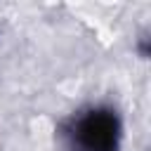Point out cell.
Returning a JSON list of instances; mask_svg holds the SVG:
<instances>
[{"mask_svg":"<svg viewBox=\"0 0 151 151\" xmlns=\"http://www.w3.org/2000/svg\"><path fill=\"white\" fill-rule=\"evenodd\" d=\"M120 130V118L113 109L94 106L73 123L71 137L78 151H118Z\"/></svg>","mask_w":151,"mask_h":151,"instance_id":"cell-1","label":"cell"}]
</instances>
